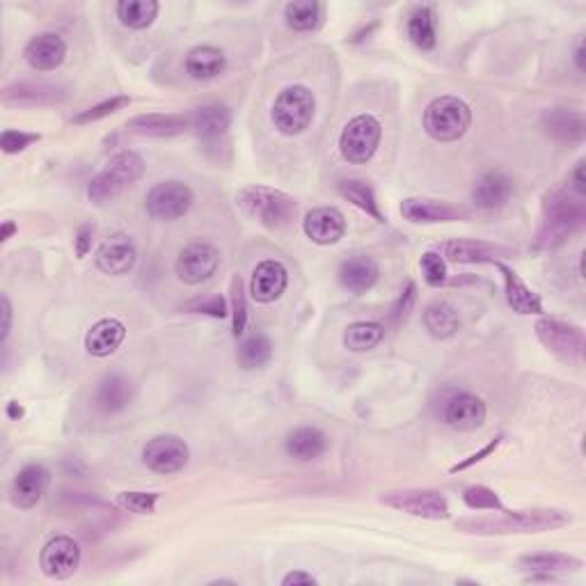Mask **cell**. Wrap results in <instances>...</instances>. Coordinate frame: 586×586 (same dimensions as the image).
I'll use <instances>...</instances> for the list:
<instances>
[{
    "mask_svg": "<svg viewBox=\"0 0 586 586\" xmlns=\"http://www.w3.org/2000/svg\"><path fill=\"white\" fill-rule=\"evenodd\" d=\"M513 195V181L500 170H490L481 174L472 188V202L477 209L495 211L502 209Z\"/></svg>",
    "mask_w": 586,
    "mask_h": 586,
    "instance_id": "cell-25",
    "label": "cell"
},
{
    "mask_svg": "<svg viewBox=\"0 0 586 586\" xmlns=\"http://www.w3.org/2000/svg\"><path fill=\"white\" fill-rule=\"evenodd\" d=\"M289 287V271L282 261L266 259L255 266L250 280V296L261 305H271Z\"/></svg>",
    "mask_w": 586,
    "mask_h": 586,
    "instance_id": "cell-17",
    "label": "cell"
},
{
    "mask_svg": "<svg viewBox=\"0 0 586 586\" xmlns=\"http://www.w3.org/2000/svg\"><path fill=\"white\" fill-rule=\"evenodd\" d=\"M401 216L413 225H438V223H456L467 218V211L454 207L449 202L424 200V197H410L401 204Z\"/></svg>",
    "mask_w": 586,
    "mask_h": 586,
    "instance_id": "cell-19",
    "label": "cell"
},
{
    "mask_svg": "<svg viewBox=\"0 0 586 586\" xmlns=\"http://www.w3.org/2000/svg\"><path fill=\"white\" fill-rule=\"evenodd\" d=\"M520 566L529 570V573H541L543 577H550L554 573H568V570L582 568V561L564 552H536L520 557Z\"/></svg>",
    "mask_w": 586,
    "mask_h": 586,
    "instance_id": "cell-35",
    "label": "cell"
},
{
    "mask_svg": "<svg viewBox=\"0 0 586 586\" xmlns=\"http://www.w3.org/2000/svg\"><path fill=\"white\" fill-rule=\"evenodd\" d=\"M586 220V207L582 197L570 190H554L545 197V218L538 232V245L541 248H557L566 243L568 236L580 232Z\"/></svg>",
    "mask_w": 586,
    "mask_h": 586,
    "instance_id": "cell-2",
    "label": "cell"
},
{
    "mask_svg": "<svg viewBox=\"0 0 586 586\" xmlns=\"http://www.w3.org/2000/svg\"><path fill=\"white\" fill-rule=\"evenodd\" d=\"M23 415H26V410H23L19 401L7 403V417H10L12 422H19V419H23Z\"/></svg>",
    "mask_w": 586,
    "mask_h": 586,
    "instance_id": "cell-54",
    "label": "cell"
},
{
    "mask_svg": "<svg viewBox=\"0 0 586 586\" xmlns=\"http://www.w3.org/2000/svg\"><path fill=\"white\" fill-rule=\"evenodd\" d=\"M378 277L380 266L376 264L374 257L367 255L351 257L339 266V282H342V287L351 293H358V296L360 293H367L369 289H374Z\"/></svg>",
    "mask_w": 586,
    "mask_h": 586,
    "instance_id": "cell-29",
    "label": "cell"
},
{
    "mask_svg": "<svg viewBox=\"0 0 586 586\" xmlns=\"http://www.w3.org/2000/svg\"><path fill=\"white\" fill-rule=\"evenodd\" d=\"M463 502L467 509L472 511H495L500 513L504 509V504L500 500V495L495 490H490L486 486H470L463 493Z\"/></svg>",
    "mask_w": 586,
    "mask_h": 586,
    "instance_id": "cell-44",
    "label": "cell"
},
{
    "mask_svg": "<svg viewBox=\"0 0 586 586\" xmlns=\"http://www.w3.org/2000/svg\"><path fill=\"white\" fill-rule=\"evenodd\" d=\"M415 300H417V287H415V282H408L406 289L401 291L397 305H394V310H392V319H394V323H397V326L408 321L410 312H413Z\"/></svg>",
    "mask_w": 586,
    "mask_h": 586,
    "instance_id": "cell-48",
    "label": "cell"
},
{
    "mask_svg": "<svg viewBox=\"0 0 586 586\" xmlns=\"http://www.w3.org/2000/svg\"><path fill=\"white\" fill-rule=\"evenodd\" d=\"M186 312L207 314V316H213V319H225V316L229 314L223 296H211L207 300H193V303L186 305Z\"/></svg>",
    "mask_w": 586,
    "mask_h": 586,
    "instance_id": "cell-47",
    "label": "cell"
},
{
    "mask_svg": "<svg viewBox=\"0 0 586 586\" xmlns=\"http://www.w3.org/2000/svg\"><path fill=\"white\" fill-rule=\"evenodd\" d=\"M92 241H94V227H90V225L78 227L76 239H74V245H76V257H78V259L87 257V252L92 250Z\"/></svg>",
    "mask_w": 586,
    "mask_h": 586,
    "instance_id": "cell-50",
    "label": "cell"
},
{
    "mask_svg": "<svg viewBox=\"0 0 586 586\" xmlns=\"http://www.w3.org/2000/svg\"><path fill=\"white\" fill-rule=\"evenodd\" d=\"M115 12L124 28L147 30L156 21L161 5L156 0H122L115 5Z\"/></svg>",
    "mask_w": 586,
    "mask_h": 586,
    "instance_id": "cell-36",
    "label": "cell"
},
{
    "mask_svg": "<svg viewBox=\"0 0 586 586\" xmlns=\"http://www.w3.org/2000/svg\"><path fill=\"white\" fill-rule=\"evenodd\" d=\"M23 58L35 71H55L67 60V42L58 33H42L26 44Z\"/></svg>",
    "mask_w": 586,
    "mask_h": 586,
    "instance_id": "cell-23",
    "label": "cell"
},
{
    "mask_svg": "<svg viewBox=\"0 0 586 586\" xmlns=\"http://www.w3.org/2000/svg\"><path fill=\"white\" fill-rule=\"evenodd\" d=\"M126 326L120 319H101L85 335V351L92 358H108L124 344Z\"/></svg>",
    "mask_w": 586,
    "mask_h": 586,
    "instance_id": "cell-27",
    "label": "cell"
},
{
    "mask_svg": "<svg viewBox=\"0 0 586 586\" xmlns=\"http://www.w3.org/2000/svg\"><path fill=\"white\" fill-rule=\"evenodd\" d=\"M138 261V248L131 236L115 234L108 241L99 245L97 255H94V264L101 273L106 275H126L133 271Z\"/></svg>",
    "mask_w": 586,
    "mask_h": 586,
    "instance_id": "cell-16",
    "label": "cell"
},
{
    "mask_svg": "<svg viewBox=\"0 0 586 586\" xmlns=\"http://www.w3.org/2000/svg\"><path fill=\"white\" fill-rule=\"evenodd\" d=\"M486 417H488L486 401L470 392L454 394V397L445 403V410H442V419H445L447 426L461 433L479 431L481 426L486 424Z\"/></svg>",
    "mask_w": 586,
    "mask_h": 586,
    "instance_id": "cell-15",
    "label": "cell"
},
{
    "mask_svg": "<svg viewBox=\"0 0 586 586\" xmlns=\"http://www.w3.org/2000/svg\"><path fill=\"white\" fill-rule=\"evenodd\" d=\"M188 461L190 447L179 438V435H156V438H152L145 447H142V463L147 465V470L165 474V477L186 470Z\"/></svg>",
    "mask_w": 586,
    "mask_h": 586,
    "instance_id": "cell-11",
    "label": "cell"
},
{
    "mask_svg": "<svg viewBox=\"0 0 586 586\" xmlns=\"http://www.w3.org/2000/svg\"><path fill=\"white\" fill-rule=\"evenodd\" d=\"M133 397H136L133 380L122 374H110L99 380L97 392H94V408L104 415H117L131 406Z\"/></svg>",
    "mask_w": 586,
    "mask_h": 586,
    "instance_id": "cell-22",
    "label": "cell"
},
{
    "mask_svg": "<svg viewBox=\"0 0 586 586\" xmlns=\"http://www.w3.org/2000/svg\"><path fill=\"white\" fill-rule=\"evenodd\" d=\"M0 314H3V326H0V342H7V337H10V330H12V303L10 298L0 296Z\"/></svg>",
    "mask_w": 586,
    "mask_h": 586,
    "instance_id": "cell-51",
    "label": "cell"
},
{
    "mask_svg": "<svg viewBox=\"0 0 586 586\" xmlns=\"http://www.w3.org/2000/svg\"><path fill=\"white\" fill-rule=\"evenodd\" d=\"M298 584H319L314 575L305 573V570H291L289 575L282 577V586H298Z\"/></svg>",
    "mask_w": 586,
    "mask_h": 586,
    "instance_id": "cell-53",
    "label": "cell"
},
{
    "mask_svg": "<svg viewBox=\"0 0 586 586\" xmlns=\"http://www.w3.org/2000/svg\"><path fill=\"white\" fill-rule=\"evenodd\" d=\"M142 174H145V161H142L140 154H115L106 163V168L90 181V186H87V197H90V202L101 207V204L115 200V197L122 195L126 188H131L136 181H140Z\"/></svg>",
    "mask_w": 586,
    "mask_h": 586,
    "instance_id": "cell-4",
    "label": "cell"
},
{
    "mask_svg": "<svg viewBox=\"0 0 586 586\" xmlns=\"http://www.w3.org/2000/svg\"><path fill=\"white\" fill-rule=\"evenodd\" d=\"M126 129L138 133L142 138H174L190 131L188 115H165V113H147L129 120Z\"/></svg>",
    "mask_w": 586,
    "mask_h": 586,
    "instance_id": "cell-26",
    "label": "cell"
},
{
    "mask_svg": "<svg viewBox=\"0 0 586 586\" xmlns=\"http://www.w3.org/2000/svg\"><path fill=\"white\" fill-rule=\"evenodd\" d=\"M502 516L458 520L456 527L465 534L477 536H506V534H541L552 529L568 527L573 518L559 509H527V511H500Z\"/></svg>",
    "mask_w": 586,
    "mask_h": 586,
    "instance_id": "cell-1",
    "label": "cell"
},
{
    "mask_svg": "<svg viewBox=\"0 0 586 586\" xmlns=\"http://www.w3.org/2000/svg\"><path fill=\"white\" fill-rule=\"evenodd\" d=\"M188 120L197 140H202L204 145H218L232 129V110L225 104H209L193 110Z\"/></svg>",
    "mask_w": 586,
    "mask_h": 586,
    "instance_id": "cell-18",
    "label": "cell"
},
{
    "mask_svg": "<svg viewBox=\"0 0 586 586\" xmlns=\"http://www.w3.org/2000/svg\"><path fill=\"white\" fill-rule=\"evenodd\" d=\"M383 140V124L374 115H358L344 126L339 136V152L348 163H369Z\"/></svg>",
    "mask_w": 586,
    "mask_h": 586,
    "instance_id": "cell-7",
    "label": "cell"
},
{
    "mask_svg": "<svg viewBox=\"0 0 586 586\" xmlns=\"http://www.w3.org/2000/svg\"><path fill=\"white\" fill-rule=\"evenodd\" d=\"M497 271L502 273L504 280V293H506V303L516 314L522 316H532V314H543V300L538 293L527 287V282L513 271L511 266H506L504 261H495Z\"/></svg>",
    "mask_w": 586,
    "mask_h": 586,
    "instance_id": "cell-24",
    "label": "cell"
},
{
    "mask_svg": "<svg viewBox=\"0 0 586 586\" xmlns=\"http://www.w3.org/2000/svg\"><path fill=\"white\" fill-rule=\"evenodd\" d=\"M543 126L548 131V136L557 142H564V145H577V142L584 140L586 124L582 113H575V110L568 108H552L543 115Z\"/></svg>",
    "mask_w": 586,
    "mask_h": 586,
    "instance_id": "cell-30",
    "label": "cell"
},
{
    "mask_svg": "<svg viewBox=\"0 0 586 586\" xmlns=\"http://www.w3.org/2000/svg\"><path fill=\"white\" fill-rule=\"evenodd\" d=\"M303 232L316 245H335L344 239L346 218L337 207H316L305 216Z\"/></svg>",
    "mask_w": 586,
    "mask_h": 586,
    "instance_id": "cell-20",
    "label": "cell"
},
{
    "mask_svg": "<svg viewBox=\"0 0 586 586\" xmlns=\"http://www.w3.org/2000/svg\"><path fill=\"white\" fill-rule=\"evenodd\" d=\"M195 193L184 181H161L149 188L145 197V211L149 218L172 223V220L184 218L193 209Z\"/></svg>",
    "mask_w": 586,
    "mask_h": 586,
    "instance_id": "cell-8",
    "label": "cell"
},
{
    "mask_svg": "<svg viewBox=\"0 0 586 586\" xmlns=\"http://www.w3.org/2000/svg\"><path fill=\"white\" fill-rule=\"evenodd\" d=\"M575 65H577V69H580V71L586 69V65H584V44H582V42L577 44V51H575Z\"/></svg>",
    "mask_w": 586,
    "mask_h": 586,
    "instance_id": "cell-56",
    "label": "cell"
},
{
    "mask_svg": "<svg viewBox=\"0 0 586 586\" xmlns=\"http://www.w3.org/2000/svg\"><path fill=\"white\" fill-rule=\"evenodd\" d=\"M284 449L291 458L300 463H310L321 458L328 451V435L316 426H298L287 435Z\"/></svg>",
    "mask_w": 586,
    "mask_h": 586,
    "instance_id": "cell-28",
    "label": "cell"
},
{
    "mask_svg": "<svg viewBox=\"0 0 586 586\" xmlns=\"http://www.w3.org/2000/svg\"><path fill=\"white\" fill-rule=\"evenodd\" d=\"M424 328L435 339H449L461 328V316L447 300H435L424 310Z\"/></svg>",
    "mask_w": 586,
    "mask_h": 586,
    "instance_id": "cell-34",
    "label": "cell"
},
{
    "mask_svg": "<svg viewBox=\"0 0 586 586\" xmlns=\"http://www.w3.org/2000/svg\"><path fill=\"white\" fill-rule=\"evenodd\" d=\"M472 126V108L463 99L445 97L433 99L424 110V131L438 142L461 140Z\"/></svg>",
    "mask_w": 586,
    "mask_h": 586,
    "instance_id": "cell-6",
    "label": "cell"
},
{
    "mask_svg": "<svg viewBox=\"0 0 586 586\" xmlns=\"http://www.w3.org/2000/svg\"><path fill=\"white\" fill-rule=\"evenodd\" d=\"M131 104V99L126 97V94H117V97H110L106 101H101V104H94L90 108L81 110V113L74 115V124L78 126H85V124H94V122H101L106 120V117L120 113V110H124L126 106Z\"/></svg>",
    "mask_w": 586,
    "mask_h": 586,
    "instance_id": "cell-42",
    "label": "cell"
},
{
    "mask_svg": "<svg viewBox=\"0 0 586 586\" xmlns=\"http://www.w3.org/2000/svg\"><path fill=\"white\" fill-rule=\"evenodd\" d=\"M236 360H239L245 371L266 367L273 360V342L264 332H252L250 337H245L241 342Z\"/></svg>",
    "mask_w": 586,
    "mask_h": 586,
    "instance_id": "cell-39",
    "label": "cell"
},
{
    "mask_svg": "<svg viewBox=\"0 0 586 586\" xmlns=\"http://www.w3.org/2000/svg\"><path fill=\"white\" fill-rule=\"evenodd\" d=\"M385 339V326L378 321H355L344 332V346L353 353H367Z\"/></svg>",
    "mask_w": 586,
    "mask_h": 586,
    "instance_id": "cell-38",
    "label": "cell"
},
{
    "mask_svg": "<svg viewBox=\"0 0 586 586\" xmlns=\"http://www.w3.org/2000/svg\"><path fill=\"white\" fill-rule=\"evenodd\" d=\"M161 500V493H138V490H126L117 495V506L136 516H154L156 504Z\"/></svg>",
    "mask_w": 586,
    "mask_h": 586,
    "instance_id": "cell-43",
    "label": "cell"
},
{
    "mask_svg": "<svg viewBox=\"0 0 586 586\" xmlns=\"http://www.w3.org/2000/svg\"><path fill=\"white\" fill-rule=\"evenodd\" d=\"M65 99V92L53 85H35V83H17L3 90L5 106H46L60 104Z\"/></svg>",
    "mask_w": 586,
    "mask_h": 586,
    "instance_id": "cell-31",
    "label": "cell"
},
{
    "mask_svg": "<svg viewBox=\"0 0 586 586\" xmlns=\"http://www.w3.org/2000/svg\"><path fill=\"white\" fill-rule=\"evenodd\" d=\"M236 204L239 209L257 220L259 225L266 229H282L293 223V218L298 216V202L296 197L277 188L268 186H248L236 195Z\"/></svg>",
    "mask_w": 586,
    "mask_h": 586,
    "instance_id": "cell-3",
    "label": "cell"
},
{
    "mask_svg": "<svg viewBox=\"0 0 586 586\" xmlns=\"http://www.w3.org/2000/svg\"><path fill=\"white\" fill-rule=\"evenodd\" d=\"M442 255L454 264H495L504 257H511L513 252L504 245L477 241V239H454L447 241L442 248Z\"/></svg>",
    "mask_w": 586,
    "mask_h": 586,
    "instance_id": "cell-21",
    "label": "cell"
},
{
    "mask_svg": "<svg viewBox=\"0 0 586 586\" xmlns=\"http://www.w3.org/2000/svg\"><path fill=\"white\" fill-rule=\"evenodd\" d=\"M316 115V97L310 87L289 85L277 94L273 104V124L282 136H300L310 129Z\"/></svg>",
    "mask_w": 586,
    "mask_h": 586,
    "instance_id": "cell-5",
    "label": "cell"
},
{
    "mask_svg": "<svg viewBox=\"0 0 586 586\" xmlns=\"http://www.w3.org/2000/svg\"><path fill=\"white\" fill-rule=\"evenodd\" d=\"M81 566V545L67 534L53 536L39 552V568L51 580H69Z\"/></svg>",
    "mask_w": 586,
    "mask_h": 586,
    "instance_id": "cell-13",
    "label": "cell"
},
{
    "mask_svg": "<svg viewBox=\"0 0 586 586\" xmlns=\"http://www.w3.org/2000/svg\"><path fill=\"white\" fill-rule=\"evenodd\" d=\"M51 483V472L46 470L42 463H30L21 467L17 477L12 481L10 488V500L21 511H30L44 500L46 490Z\"/></svg>",
    "mask_w": 586,
    "mask_h": 586,
    "instance_id": "cell-14",
    "label": "cell"
},
{
    "mask_svg": "<svg viewBox=\"0 0 586 586\" xmlns=\"http://www.w3.org/2000/svg\"><path fill=\"white\" fill-rule=\"evenodd\" d=\"M17 232H19V227H17V225H14V223H12V220H5V223H3V229H0V241H3V243H7V241H10V239H12V236H14V234H17Z\"/></svg>",
    "mask_w": 586,
    "mask_h": 586,
    "instance_id": "cell-55",
    "label": "cell"
},
{
    "mask_svg": "<svg viewBox=\"0 0 586 586\" xmlns=\"http://www.w3.org/2000/svg\"><path fill=\"white\" fill-rule=\"evenodd\" d=\"M419 268H422L424 282L429 284V287L438 289L447 282V261L445 257H440V252H424L422 259H419Z\"/></svg>",
    "mask_w": 586,
    "mask_h": 586,
    "instance_id": "cell-45",
    "label": "cell"
},
{
    "mask_svg": "<svg viewBox=\"0 0 586 586\" xmlns=\"http://www.w3.org/2000/svg\"><path fill=\"white\" fill-rule=\"evenodd\" d=\"M227 67L225 51L218 46H195L193 51L186 55V71L195 81H211L218 78Z\"/></svg>",
    "mask_w": 586,
    "mask_h": 586,
    "instance_id": "cell-32",
    "label": "cell"
},
{
    "mask_svg": "<svg viewBox=\"0 0 586 586\" xmlns=\"http://www.w3.org/2000/svg\"><path fill=\"white\" fill-rule=\"evenodd\" d=\"M408 37L417 49L433 51L438 46V14L433 5H419L408 17Z\"/></svg>",
    "mask_w": 586,
    "mask_h": 586,
    "instance_id": "cell-33",
    "label": "cell"
},
{
    "mask_svg": "<svg viewBox=\"0 0 586 586\" xmlns=\"http://www.w3.org/2000/svg\"><path fill=\"white\" fill-rule=\"evenodd\" d=\"M337 190H339V195L344 197V200L355 204V207L367 213V216L378 220V223H385L383 213H380V207H378V200H376V190L371 188L367 181L344 179V181H339Z\"/></svg>",
    "mask_w": 586,
    "mask_h": 586,
    "instance_id": "cell-37",
    "label": "cell"
},
{
    "mask_svg": "<svg viewBox=\"0 0 586 586\" xmlns=\"http://www.w3.org/2000/svg\"><path fill=\"white\" fill-rule=\"evenodd\" d=\"M380 502L390 509L408 513L413 518L422 520H447L449 518V502L447 497L438 490L429 488H406L392 490V493L380 495Z\"/></svg>",
    "mask_w": 586,
    "mask_h": 586,
    "instance_id": "cell-10",
    "label": "cell"
},
{
    "mask_svg": "<svg viewBox=\"0 0 586 586\" xmlns=\"http://www.w3.org/2000/svg\"><path fill=\"white\" fill-rule=\"evenodd\" d=\"M323 17V5L316 3V0H296V3H289L284 7V19H287V26L296 33H310L321 26Z\"/></svg>",
    "mask_w": 586,
    "mask_h": 586,
    "instance_id": "cell-40",
    "label": "cell"
},
{
    "mask_svg": "<svg viewBox=\"0 0 586 586\" xmlns=\"http://www.w3.org/2000/svg\"><path fill=\"white\" fill-rule=\"evenodd\" d=\"M42 140L39 133H26V131H17V129H7L3 131V136H0V149H3L5 154H21L26 152L30 145H35V142Z\"/></svg>",
    "mask_w": 586,
    "mask_h": 586,
    "instance_id": "cell-46",
    "label": "cell"
},
{
    "mask_svg": "<svg viewBox=\"0 0 586 586\" xmlns=\"http://www.w3.org/2000/svg\"><path fill=\"white\" fill-rule=\"evenodd\" d=\"M568 190L577 197H584L586 195V179H584V161H580L575 165L573 174H570V186Z\"/></svg>",
    "mask_w": 586,
    "mask_h": 586,
    "instance_id": "cell-52",
    "label": "cell"
},
{
    "mask_svg": "<svg viewBox=\"0 0 586 586\" xmlns=\"http://www.w3.org/2000/svg\"><path fill=\"white\" fill-rule=\"evenodd\" d=\"M229 303H232V335L239 339L243 337L245 328H248V298H245L243 280L241 275L232 277V284H229Z\"/></svg>",
    "mask_w": 586,
    "mask_h": 586,
    "instance_id": "cell-41",
    "label": "cell"
},
{
    "mask_svg": "<svg viewBox=\"0 0 586 586\" xmlns=\"http://www.w3.org/2000/svg\"><path fill=\"white\" fill-rule=\"evenodd\" d=\"M500 442H502V435H497L495 440H490L486 447H483L481 451H477V454H472V456H467L465 461H461V463H456L454 467H451V474H456V472H463V470H467V467H472V465H477V463H481L483 458H488L490 454H493V451L500 447Z\"/></svg>",
    "mask_w": 586,
    "mask_h": 586,
    "instance_id": "cell-49",
    "label": "cell"
},
{
    "mask_svg": "<svg viewBox=\"0 0 586 586\" xmlns=\"http://www.w3.org/2000/svg\"><path fill=\"white\" fill-rule=\"evenodd\" d=\"M536 337L552 355L566 362H580L584 355V330L575 323L543 316L536 321Z\"/></svg>",
    "mask_w": 586,
    "mask_h": 586,
    "instance_id": "cell-9",
    "label": "cell"
},
{
    "mask_svg": "<svg viewBox=\"0 0 586 586\" xmlns=\"http://www.w3.org/2000/svg\"><path fill=\"white\" fill-rule=\"evenodd\" d=\"M220 266V250L216 245L197 241L186 245L177 259V277L190 287L209 282Z\"/></svg>",
    "mask_w": 586,
    "mask_h": 586,
    "instance_id": "cell-12",
    "label": "cell"
}]
</instances>
